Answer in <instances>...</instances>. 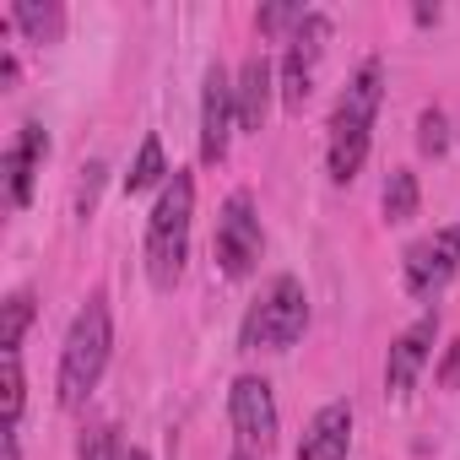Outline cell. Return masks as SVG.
I'll use <instances>...</instances> for the list:
<instances>
[{
    "instance_id": "cell-1",
    "label": "cell",
    "mask_w": 460,
    "mask_h": 460,
    "mask_svg": "<svg viewBox=\"0 0 460 460\" xmlns=\"http://www.w3.org/2000/svg\"><path fill=\"white\" fill-rule=\"evenodd\" d=\"M379 98H385V66L379 60H363L352 71V82L341 87L336 109H331V141H325V157H331V179L336 184H352L368 163V146H374V114H379Z\"/></svg>"
},
{
    "instance_id": "cell-2",
    "label": "cell",
    "mask_w": 460,
    "mask_h": 460,
    "mask_svg": "<svg viewBox=\"0 0 460 460\" xmlns=\"http://www.w3.org/2000/svg\"><path fill=\"white\" fill-rule=\"evenodd\" d=\"M109 352H114L109 298H103V293H93V298L76 309V320H71V331H66V347H60L55 395H60V406H66V411L87 406V395L98 390V379H103V368H109Z\"/></svg>"
},
{
    "instance_id": "cell-3",
    "label": "cell",
    "mask_w": 460,
    "mask_h": 460,
    "mask_svg": "<svg viewBox=\"0 0 460 460\" xmlns=\"http://www.w3.org/2000/svg\"><path fill=\"white\" fill-rule=\"evenodd\" d=\"M190 222H195V179L184 168L168 173L152 217H146V277L157 293H173L190 261Z\"/></svg>"
},
{
    "instance_id": "cell-4",
    "label": "cell",
    "mask_w": 460,
    "mask_h": 460,
    "mask_svg": "<svg viewBox=\"0 0 460 460\" xmlns=\"http://www.w3.org/2000/svg\"><path fill=\"white\" fill-rule=\"evenodd\" d=\"M309 331V293L298 277H271L266 293L250 304L244 325H239V347L244 352H288L298 347Z\"/></svg>"
},
{
    "instance_id": "cell-5",
    "label": "cell",
    "mask_w": 460,
    "mask_h": 460,
    "mask_svg": "<svg viewBox=\"0 0 460 460\" xmlns=\"http://www.w3.org/2000/svg\"><path fill=\"white\" fill-rule=\"evenodd\" d=\"M331 44V17L309 12L298 22V33L288 39V55H282V71H277V93H282V109L288 114H304L309 93H314V71H320V55Z\"/></svg>"
},
{
    "instance_id": "cell-6",
    "label": "cell",
    "mask_w": 460,
    "mask_h": 460,
    "mask_svg": "<svg viewBox=\"0 0 460 460\" xmlns=\"http://www.w3.org/2000/svg\"><path fill=\"white\" fill-rule=\"evenodd\" d=\"M261 217H255V200L250 190H234L222 200V217H217V266L222 277H250L261 266Z\"/></svg>"
},
{
    "instance_id": "cell-7",
    "label": "cell",
    "mask_w": 460,
    "mask_h": 460,
    "mask_svg": "<svg viewBox=\"0 0 460 460\" xmlns=\"http://www.w3.org/2000/svg\"><path fill=\"white\" fill-rule=\"evenodd\" d=\"M401 271H406V293L411 298H438L460 277V222H449V227H438L433 239L411 244Z\"/></svg>"
},
{
    "instance_id": "cell-8",
    "label": "cell",
    "mask_w": 460,
    "mask_h": 460,
    "mask_svg": "<svg viewBox=\"0 0 460 460\" xmlns=\"http://www.w3.org/2000/svg\"><path fill=\"white\" fill-rule=\"evenodd\" d=\"M227 422L239 433V449L266 455L277 444V395H271V385L261 374L234 379V390H227Z\"/></svg>"
},
{
    "instance_id": "cell-9",
    "label": "cell",
    "mask_w": 460,
    "mask_h": 460,
    "mask_svg": "<svg viewBox=\"0 0 460 460\" xmlns=\"http://www.w3.org/2000/svg\"><path fill=\"white\" fill-rule=\"evenodd\" d=\"M234 76L222 66H206V87H200V163H222L227 146H234Z\"/></svg>"
},
{
    "instance_id": "cell-10",
    "label": "cell",
    "mask_w": 460,
    "mask_h": 460,
    "mask_svg": "<svg viewBox=\"0 0 460 460\" xmlns=\"http://www.w3.org/2000/svg\"><path fill=\"white\" fill-rule=\"evenodd\" d=\"M433 341H438V314H422L411 331H401V336L390 341V358H385V390H390L395 401L411 395L417 374H422L428 358H433Z\"/></svg>"
},
{
    "instance_id": "cell-11",
    "label": "cell",
    "mask_w": 460,
    "mask_h": 460,
    "mask_svg": "<svg viewBox=\"0 0 460 460\" xmlns=\"http://www.w3.org/2000/svg\"><path fill=\"white\" fill-rule=\"evenodd\" d=\"M271 98H277V66L266 55H250L234 76V109H239V130H266V114H271Z\"/></svg>"
},
{
    "instance_id": "cell-12",
    "label": "cell",
    "mask_w": 460,
    "mask_h": 460,
    "mask_svg": "<svg viewBox=\"0 0 460 460\" xmlns=\"http://www.w3.org/2000/svg\"><path fill=\"white\" fill-rule=\"evenodd\" d=\"M347 449H352V401H331L309 417L298 460H347Z\"/></svg>"
},
{
    "instance_id": "cell-13",
    "label": "cell",
    "mask_w": 460,
    "mask_h": 460,
    "mask_svg": "<svg viewBox=\"0 0 460 460\" xmlns=\"http://www.w3.org/2000/svg\"><path fill=\"white\" fill-rule=\"evenodd\" d=\"M44 157H49V136H44V125L28 119L17 130V141L6 146V190H12V206H28L33 200V179H39Z\"/></svg>"
},
{
    "instance_id": "cell-14",
    "label": "cell",
    "mask_w": 460,
    "mask_h": 460,
    "mask_svg": "<svg viewBox=\"0 0 460 460\" xmlns=\"http://www.w3.org/2000/svg\"><path fill=\"white\" fill-rule=\"evenodd\" d=\"M76 455L82 460H146L119 428H109V422H93V428H82V438H76Z\"/></svg>"
},
{
    "instance_id": "cell-15",
    "label": "cell",
    "mask_w": 460,
    "mask_h": 460,
    "mask_svg": "<svg viewBox=\"0 0 460 460\" xmlns=\"http://www.w3.org/2000/svg\"><path fill=\"white\" fill-rule=\"evenodd\" d=\"M12 22H17L33 44H55L60 28H66V12L55 6V0H49V6H39V0H17V6H12Z\"/></svg>"
},
{
    "instance_id": "cell-16",
    "label": "cell",
    "mask_w": 460,
    "mask_h": 460,
    "mask_svg": "<svg viewBox=\"0 0 460 460\" xmlns=\"http://www.w3.org/2000/svg\"><path fill=\"white\" fill-rule=\"evenodd\" d=\"M379 211H385V222H411L417 217V173L411 168H390V179L379 190Z\"/></svg>"
},
{
    "instance_id": "cell-17",
    "label": "cell",
    "mask_w": 460,
    "mask_h": 460,
    "mask_svg": "<svg viewBox=\"0 0 460 460\" xmlns=\"http://www.w3.org/2000/svg\"><path fill=\"white\" fill-rule=\"evenodd\" d=\"M152 184H168V163H163V141H157V136L141 141V152H136V163H130V173H125V195H141V190H152Z\"/></svg>"
},
{
    "instance_id": "cell-18",
    "label": "cell",
    "mask_w": 460,
    "mask_h": 460,
    "mask_svg": "<svg viewBox=\"0 0 460 460\" xmlns=\"http://www.w3.org/2000/svg\"><path fill=\"white\" fill-rule=\"evenodd\" d=\"M0 368H6V433H17V422H22V401H28V385H22V352H0Z\"/></svg>"
},
{
    "instance_id": "cell-19",
    "label": "cell",
    "mask_w": 460,
    "mask_h": 460,
    "mask_svg": "<svg viewBox=\"0 0 460 460\" xmlns=\"http://www.w3.org/2000/svg\"><path fill=\"white\" fill-rule=\"evenodd\" d=\"M28 320H33V293H12V298H6V331H0V352H22Z\"/></svg>"
},
{
    "instance_id": "cell-20",
    "label": "cell",
    "mask_w": 460,
    "mask_h": 460,
    "mask_svg": "<svg viewBox=\"0 0 460 460\" xmlns=\"http://www.w3.org/2000/svg\"><path fill=\"white\" fill-rule=\"evenodd\" d=\"M417 146L428 157H444L449 152V119H444V109H422L417 114Z\"/></svg>"
},
{
    "instance_id": "cell-21",
    "label": "cell",
    "mask_w": 460,
    "mask_h": 460,
    "mask_svg": "<svg viewBox=\"0 0 460 460\" xmlns=\"http://www.w3.org/2000/svg\"><path fill=\"white\" fill-rule=\"evenodd\" d=\"M304 17H309L304 6H266V12H261L255 22H261V33H288V39H293Z\"/></svg>"
},
{
    "instance_id": "cell-22",
    "label": "cell",
    "mask_w": 460,
    "mask_h": 460,
    "mask_svg": "<svg viewBox=\"0 0 460 460\" xmlns=\"http://www.w3.org/2000/svg\"><path fill=\"white\" fill-rule=\"evenodd\" d=\"M433 379H438L444 390H455V385H460V341H449V347H444V363H438V374H433Z\"/></svg>"
},
{
    "instance_id": "cell-23",
    "label": "cell",
    "mask_w": 460,
    "mask_h": 460,
    "mask_svg": "<svg viewBox=\"0 0 460 460\" xmlns=\"http://www.w3.org/2000/svg\"><path fill=\"white\" fill-rule=\"evenodd\" d=\"M98 173H103V168L93 163V168H87V184H82V217H87V211H93V200H98Z\"/></svg>"
},
{
    "instance_id": "cell-24",
    "label": "cell",
    "mask_w": 460,
    "mask_h": 460,
    "mask_svg": "<svg viewBox=\"0 0 460 460\" xmlns=\"http://www.w3.org/2000/svg\"><path fill=\"white\" fill-rule=\"evenodd\" d=\"M6 460H22V444H17V433H6Z\"/></svg>"
},
{
    "instance_id": "cell-25",
    "label": "cell",
    "mask_w": 460,
    "mask_h": 460,
    "mask_svg": "<svg viewBox=\"0 0 460 460\" xmlns=\"http://www.w3.org/2000/svg\"><path fill=\"white\" fill-rule=\"evenodd\" d=\"M234 460H261V455L255 449H234Z\"/></svg>"
}]
</instances>
